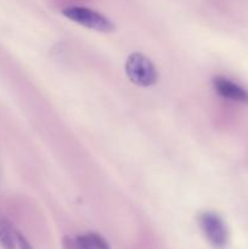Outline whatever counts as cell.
<instances>
[{"instance_id": "1", "label": "cell", "mask_w": 248, "mask_h": 249, "mask_svg": "<svg viewBox=\"0 0 248 249\" xmlns=\"http://www.w3.org/2000/svg\"><path fill=\"white\" fill-rule=\"evenodd\" d=\"M126 77L133 84L138 87H152L158 80V71L155 63L141 53H133L125 61Z\"/></svg>"}, {"instance_id": "2", "label": "cell", "mask_w": 248, "mask_h": 249, "mask_svg": "<svg viewBox=\"0 0 248 249\" xmlns=\"http://www.w3.org/2000/svg\"><path fill=\"white\" fill-rule=\"evenodd\" d=\"M66 18L100 33H111L114 31V24L105 15L85 6H66L62 9Z\"/></svg>"}, {"instance_id": "3", "label": "cell", "mask_w": 248, "mask_h": 249, "mask_svg": "<svg viewBox=\"0 0 248 249\" xmlns=\"http://www.w3.org/2000/svg\"><path fill=\"white\" fill-rule=\"evenodd\" d=\"M198 225L206 240L216 249H223L229 242V230L224 219L215 212H203L198 216Z\"/></svg>"}, {"instance_id": "4", "label": "cell", "mask_w": 248, "mask_h": 249, "mask_svg": "<svg viewBox=\"0 0 248 249\" xmlns=\"http://www.w3.org/2000/svg\"><path fill=\"white\" fill-rule=\"evenodd\" d=\"M214 90L219 96L224 99L231 100L235 102H241V104H248V91L238 85L237 83L228 79L225 77H215L213 79Z\"/></svg>"}, {"instance_id": "5", "label": "cell", "mask_w": 248, "mask_h": 249, "mask_svg": "<svg viewBox=\"0 0 248 249\" xmlns=\"http://www.w3.org/2000/svg\"><path fill=\"white\" fill-rule=\"evenodd\" d=\"M65 249H111L108 242L96 232H88L75 237L66 236L63 238Z\"/></svg>"}, {"instance_id": "6", "label": "cell", "mask_w": 248, "mask_h": 249, "mask_svg": "<svg viewBox=\"0 0 248 249\" xmlns=\"http://www.w3.org/2000/svg\"><path fill=\"white\" fill-rule=\"evenodd\" d=\"M15 231L9 219L0 211V247L2 249H16Z\"/></svg>"}, {"instance_id": "7", "label": "cell", "mask_w": 248, "mask_h": 249, "mask_svg": "<svg viewBox=\"0 0 248 249\" xmlns=\"http://www.w3.org/2000/svg\"><path fill=\"white\" fill-rule=\"evenodd\" d=\"M15 237H16V245L18 246L19 249H33L28 240L19 231H15Z\"/></svg>"}]
</instances>
